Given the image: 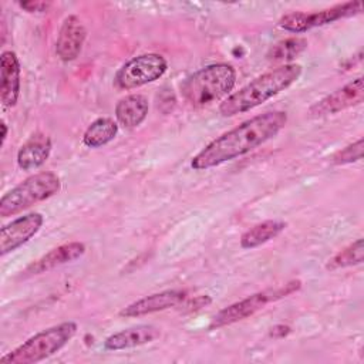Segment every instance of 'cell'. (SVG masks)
I'll use <instances>...</instances> for the list:
<instances>
[{"label":"cell","instance_id":"12","mask_svg":"<svg viewBox=\"0 0 364 364\" xmlns=\"http://www.w3.org/2000/svg\"><path fill=\"white\" fill-rule=\"evenodd\" d=\"M186 297L185 290H164L135 300L119 311L121 317H141L181 304Z\"/></svg>","mask_w":364,"mask_h":364},{"label":"cell","instance_id":"2","mask_svg":"<svg viewBox=\"0 0 364 364\" xmlns=\"http://www.w3.org/2000/svg\"><path fill=\"white\" fill-rule=\"evenodd\" d=\"M301 71L303 68L300 64L290 63L256 77L239 91L228 95L219 105V114L223 117H235L262 105L294 84L300 78Z\"/></svg>","mask_w":364,"mask_h":364},{"label":"cell","instance_id":"16","mask_svg":"<svg viewBox=\"0 0 364 364\" xmlns=\"http://www.w3.org/2000/svg\"><path fill=\"white\" fill-rule=\"evenodd\" d=\"M51 154V139L44 134L31 135L17 152V165L23 171L40 168Z\"/></svg>","mask_w":364,"mask_h":364},{"label":"cell","instance_id":"4","mask_svg":"<svg viewBox=\"0 0 364 364\" xmlns=\"http://www.w3.org/2000/svg\"><path fill=\"white\" fill-rule=\"evenodd\" d=\"M77 333L74 321L41 330L0 358L1 364H33L58 353Z\"/></svg>","mask_w":364,"mask_h":364},{"label":"cell","instance_id":"14","mask_svg":"<svg viewBox=\"0 0 364 364\" xmlns=\"http://www.w3.org/2000/svg\"><path fill=\"white\" fill-rule=\"evenodd\" d=\"M85 253V245L81 242H70L64 243L58 247L51 249L46 255H43L36 262L30 263L26 270L23 272V276H36L46 272H50L58 266L71 263L77 259H80Z\"/></svg>","mask_w":364,"mask_h":364},{"label":"cell","instance_id":"7","mask_svg":"<svg viewBox=\"0 0 364 364\" xmlns=\"http://www.w3.org/2000/svg\"><path fill=\"white\" fill-rule=\"evenodd\" d=\"M168 70V61L158 53H145L128 60L115 74L119 90H134L159 80Z\"/></svg>","mask_w":364,"mask_h":364},{"label":"cell","instance_id":"1","mask_svg":"<svg viewBox=\"0 0 364 364\" xmlns=\"http://www.w3.org/2000/svg\"><path fill=\"white\" fill-rule=\"evenodd\" d=\"M287 122L284 111H269L246 119L240 125L210 141L191 161L195 171H206L233 161L276 136Z\"/></svg>","mask_w":364,"mask_h":364},{"label":"cell","instance_id":"13","mask_svg":"<svg viewBox=\"0 0 364 364\" xmlns=\"http://www.w3.org/2000/svg\"><path fill=\"white\" fill-rule=\"evenodd\" d=\"M20 61L13 51H3L0 57V100L4 108H11L20 97Z\"/></svg>","mask_w":364,"mask_h":364},{"label":"cell","instance_id":"21","mask_svg":"<svg viewBox=\"0 0 364 364\" xmlns=\"http://www.w3.org/2000/svg\"><path fill=\"white\" fill-rule=\"evenodd\" d=\"M307 47V40L301 37H290L286 40H282L270 47L267 53V60L270 61H290L294 57H297L300 53H303ZM287 64V63H286Z\"/></svg>","mask_w":364,"mask_h":364},{"label":"cell","instance_id":"10","mask_svg":"<svg viewBox=\"0 0 364 364\" xmlns=\"http://www.w3.org/2000/svg\"><path fill=\"white\" fill-rule=\"evenodd\" d=\"M43 223L44 216L38 212H31L4 225L0 229V256H6L27 243Z\"/></svg>","mask_w":364,"mask_h":364},{"label":"cell","instance_id":"20","mask_svg":"<svg viewBox=\"0 0 364 364\" xmlns=\"http://www.w3.org/2000/svg\"><path fill=\"white\" fill-rule=\"evenodd\" d=\"M364 259V245L363 239H357L338 253H336L326 264L327 270H338L355 264H361Z\"/></svg>","mask_w":364,"mask_h":364},{"label":"cell","instance_id":"5","mask_svg":"<svg viewBox=\"0 0 364 364\" xmlns=\"http://www.w3.org/2000/svg\"><path fill=\"white\" fill-rule=\"evenodd\" d=\"M61 189V181L57 173L43 171L26 178L0 199V216H14L24 209L43 202Z\"/></svg>","mask_w":364,"mask_h":364},{"label":"cell","instance_id":"3","mask_svg":"<svg viewBox=\"0 0 364 364\" xmlns=\"http://www.w3.org/2000/svg\"><path fill=\"white\" fill-rule=\"evenodd\" d=\"M236 84V70L226 63L199 68L181 84V92L193 107H205L230 94Z\"/></svg>","mask_w":364,"mask_h":364},{"label":"cell","instance_id":"19","mask_svg":"<svg viewBox=\"0 0 364 364\" xmlns=\"http://www.w3.org/2000/svg\"><path fill=\"white\" fill-rule=\"evenodd\" d=\"M118 134V124L111 118H97L92 121L84 135L82 144L88 148H100L111 142Z\"/></svg>","mask_w":364,"mask_h":364},{"label":"cell","instance_id":"15","mask_svg":"<svg viewBox=\"0 0 364 364\" xmlns=\"http://www.w3.org/2000/svg\"><path fill=\"white\" fill-rule=\"evenodd\" d=\"M161 336L158 327L151 324H139L129 328H124L108 336L104 340V348L109 351H119L127 348L139 347L155 341Z\"/></svg>","mask_w":364,"mask_h":364},{"label":"cell","instance_id":"22","mask_svg":"<svg viewBox=\"0 0 364 364\" xmlns=\"http://www.w3.org/2000/svg\"><path fill=\"white\" fill-rule=\"evenodd\" d=\"M363 146H364L363 138H360L355 142L344 146L343 149H340L338 152L334 154L333 164L346 165V164H353V162L360 161L363 158Z\"/></svg>","mask_w":364,"mask_h":364},{"label":"cell","instance_id":"6","mask_svg":"<svg viewBox=\"0 0 364 364\" xmlns=\"http://www.w3.org/2000/svg\"><path fill=\"white\" fill-rule=\"evenodd\" d=\"M300 287H301L300 280H291L280 287L257 291V293H255L243 300H239V301L222 309L220 311H218L213 316V318L209 324V328L215 330V328H220V327L242 321V320L253 316L259 310H262L266 304H269L272 301H277L280 299H284V297L293 294Z\"/></svg>","mask_w":364,"mask_h":364},{"label":"cell","instance_id":"26","mask_svg":"<svg viewBox=\"0 0 364 364\" xmlns=\"http://www.w3.org/2000/svg\"><path fill=\"white\" fill-rule=\"evenodd\" d=\"M1 129H3V134H1V144H4L6 138H7V124L4 121H1Z\"/></svg>","mask_w":364,"mask_h":364},{"label":"cell","instance_id":"9","mask_svg":"<svg viewBox=\"0 0 364 364\" xmlns=\"http://www.w3.org/2000/svg\"><path fill=\"white\" fill-rule=\"evenodd\" d=\"M364 98V84L363 78L358 77L344 87L336 90L334 92L326 95L320 101L314 102L309 108V115L310 117H327V115H334L340 111H344L347 108L355 107L363 102Z\"/></svg>","mask_w":364,"mask_h":364},{"label":"cell","instance_id":"24","mask_svg":"<svg viewBox=\"0 0 364 364\" xmlns=\"http://www.w3.org/2000/svg\"><path fill=\"white\" fill-rule=\"evenodd\" d=\"M210 301H212V299H210L209 296H198V297H195V299L188 304V307H191V310H198V309H200V307L208 306Z\"/></svg>","mask_w":364,"mask_h":364},{"label":"cell","instance_id":"25","mask_svg":"<svg viewBox=\"0 0 364 364\" xmlns=\"http://www.w3.org/2000/svg\"><path fill=\"white\" fill-rule=\"evenodd\" d=\"M289 333H290V327L284 326V324H277V326L270 328V336L272 337H284Z\"/></svg>","mask_w":364,"mask_h":364},{"label":"cell","instance_id":"23","mask_svg":"<svg viewBox=\"0 0 364 364\" xmlns=\"http://www.w3.org/2000/svg\"><path fill=\"white\" fill-rule=\"evenodd\" d=\"M18 6L26 10L27 13H44L50 9L51 3L48 1H34V0H30V1H20Z\"/></svg>","mask_w":364,"mask_h":364},{"label":"cell","instance_id":"18","mask_svg":"<svg viewBox=\"0 0 364 364\" xmlns=\"http://www.w3.org/2000/svg\"><path fill=\"white\" fill-rule=\"evenodd\" d=\"M287 223L283 220H264L260 222L250 229H247L240 236V247L242 249H255L257 246H262L267 243L269 240L277 237L284 229Z\"/></svg>","mask_w":364,"mask_h":364},{"label":"cell","instance_id":"17","mask_svg":"<svg viewBox=\"0 0 364 364\" xmlns=\"http://www.w3.org/2000/svg\"><path fill=\"white\" fill-rule=\"evenodd\" d=\"M148 98L142 94H129L121 98L115 105L117 124L131 129L141 125L148 115Z\"/></svg>","mask_w":364,"mask_h":364},{"label":"cell","instance_id":"8","mask_svg":"<svg viewBox=\"0 0 364 364\" xmlns=\"http://www.w3.org/2000/svg\"><path fill=\"white\" fill-rule=\"evenodd\" d=\"M361 11H363L361 1L354 0V1H347L343 4L333 6L330 9L314 11V13L291 11V13L282 16L277 24L280 28L290 31V33H304L314 27L326 26V24H330V23L341 20V18L357 16Z\"/></svg>","mask_w":364,"mask_h":364},{"label":"cell","instance_id":"11","mask_svg":"<svg viewBox=\"0 0 364 364\" xmlns=\"http://www.w3.org/2000/svg\"><path fill=\"white\" fill-rule=\"evenodd\" d=\"M87 30L77 16H68L64 18L58 37L55 41V54L64 63L74 61L84 46Z\"/></svg>","mask_w":364,"mask_h":364}]
</instances>
